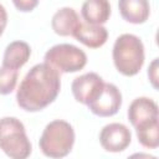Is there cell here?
<instances>
[{
    "label": "cell",
    "mask_w": 159,
    "mask_h": 159,
    "mask_svg": "<svg viewBox=\"0 0 159 159\" xmlns=\"http://www.w3.org/2000/svg\"><path fill=\"white\" fill-rule=\"evenodd\" d=\"M43 62L62 73L78 72L87 65V55L80 47L71 43H58L48 48Z\"/></svg>",
    "instance_id": "5b68a950"
},
{
    "label": "cell",
    "mask_w": 159,
    "mask_h": 159,
    "mask_svg": "<svg viewBox=\"0 0 159 159\" xmlns=\"http://www.w3.org/2000/svg\"><path fill=\"white\" fill-rule=\"evenodd\" d=\"M17 78H19V70L10 68V67L1 65L0 67V94L2 96L10 94L17 84Z\"/></svg>",
    "instance_id": "2e32d148"
},
{
    "label": "cell",
    "mask_w": 159,
    "mask_h": 159,
    "mask_svg": "<svg viewBox=\"0 0 159 159\" xmlns=\"http://www.w3.org/2000/svg\"><path fill=\"white\" fill-rule=\"evenodd\" d=\"M75 139L73 127L66 120L55 119L45 127L39 140V147L45 157L58 159L71 153Z\"/></svg>",
    "instance_id": "3957f363"
},
{
    "label": "cell",
    "mask_w": 159,
    "mask_h": 159,
    "mask_svg": "<svg viewBox=\"0 0 159 159\" xmlns=\"http://www.w3.org/2000/svg\"><path fill=\"white\" fill-rule=\"evenodd\" d=\"M40 0H12L14 6L21 12H30L37 7Z\"/></svg>",
    "instance_id": "e0dca14e"
},
{
    "label": "cell",
    "mask_w": 159,
    "mask_h": 159,
    "mask_svg": "<svg viewBox=\"0 0 159 159\" xmlns=\"http://www.w3.org/2000/svg\"><path fill=\"white\" fill-rule=\"evenodd\" d=\"M80 24L81 21L77 11L68 6L57 10L51 20V27L58 36H73Z\"/></svg>",
    "instance_id": "8fae6325"
},
{
    "label": "cell",
    "mask_w": 159,
    "mask_h": 159,
    "mask_svg": "<svg viewBox=\"0 0 159 159\" xmlns=\"http://www.w3.org/2000/svg\"><path fill=\"white\" fill-rule=\"evenodd\" d=\"M132 142L129 128L122 123H109L101 129L99 143L106 152L119 153L125 150Z\"/></svg>",
    "instance_id": "52a82bcc"
},
{
    "label": "cell",
    "mask_w": 159,
    "mask_h": 159,
    "mask_svg": "<svg viewBox=\"0 0 159 159\" xmlns=\"http://www.w3.org/2000/svg\"><path fill=\"white\" fill-rule=\"evenodd\" d=\"M7 25V12L4 5L0 4V36L4 34V30L6 29Z\"/></svg>",
    "instance_id": "d6986e66"
},
{
    "label": "cell",
    "mask_w": 159,
    "mask_h": 159,
    "mask_svg": "<svg viewBox=\"0 0 159 159\" xmlns=\"http://www.w3.org/2000/svg\"><path fill=\"white\" fill-rule=\"evenodd\" d=\"M81 15L84 22L93 25L106 24L111 16L109 0H84L81 7Z\"/></svg>",
    "instance_id": "4fadbf2b"
},
{
    "label": "cell",
    "mask_w": 159,
    "mask_h": 159,
    "mask_svg": "<svg viewBox=\"0 0 159 159\" xmlns=\"http://www.w3.org/2000/svg\"><path fill=\"white\" fill-rule=\"evenodd\" d=\"M73 37L89 48L102 47L108 40V31L103 25L81 22L73 34Z\"/></svg>",
    "instance_id": "30bf717a"
},
{
    "label": "cell",
    "mask_w": 159,
    "mask_h": 159,
    "mask_svg": "<svg viewBox=\"0 0 159 159\" xmlns=\"http://www.w3.org/2000/svg\"><path fill=\"white\" fill-rule=\"evenodd\" d=\"M0 149L11 159H26L32 152L25 125L15 117L0 119Z\"/></svg>",
    "instance_id": "277c9868"
},
{
    "label": "cell",
    "mask_w": 159,
    "mask_h": 159,
    "mask_svg": "<svg viewBox=\"0 0 159 159\" xmlns=\"http://www.w3.org/2000/svg\"><path fill=\"white\" fill-rule=\"evenodd\" d=\"M60 91V72L46 62L37 63L21 81L16 92V102L26 112H39L50 106Z\"/></svg>",
    "instance_id": "6da1fadb"
},
{
    "label": "cell",
    "mask_w": 159,
    "mask_h": 159,
    "mask_svg": "<svg viewBox=\"0 0 159 159\" xmlns=\"http://www.w3.org/2000/svg\"><path fill=\"white\" fill-rule=\"evenodd\" d=\"M88 109L98 117H112L122 107V93L113 83H106L99 94L87 104Z\"/></svg>",
    "instance_id": "8992f818"
},
{
    "label": "cell",
    "mask_w": 159,
    "mask_h": 159,
    "mask_svg": "<svg viewBox=\"0 0 159 159\" xmlns=\"http://www.w3.org/2000/svg\"><path fill=\"white\" fill-rule=\"evenodd\" d=\"M31 47L25 41H12L10 42L2 56V66L20 70L30 58Z\"/></svg>",
    "instance_id": "5bb4252c"
},
{
    "label": "cell",
    "mask_w": 159,
    "mask_h": 159,
    "mask_svg": "<svg viewBox=\"0 0 159 159\" xmlns=\"http://www.w3.org/2000/svg\"><path fill=\"white\" fill-rule=\"evenodd\" d=\"M127 114L130 124L135 128L145 122L159 118L158 104L149 97H138L129 104Z\"/></svg>",
    "instance_id": "9c48e42d"
},
{
    "label": "cell",
    "mask_w": 159,
    "mask_h": 159,
    "mask_svg": "<svg viewBox=\"0 0 159 159\" xmlns=\"http://www.w3.org/2000/svg\"><path fill=\"white\" fill-rule=\"evenodd\" d=\"M112 57L114 67L119 73L127 77L135 76L144 65V45L138 36L123 34L114 41Z\"/></svg>",
    "instance_id": "7a4b0ae2"
},
{
    "label": "cell",
    "mask_w": 159,
    "mask_h": 159,
    "mask_svg": "<svg viewBox=\"0 0 159 159\" xmlns=\"http://www.w3.org/2000/svg\"><path fill=\"white\" fill-rule=\"evenodd\" d=\"M158 58H154L149 67H148V77H149V81L153 86L154 89H158L159 86H158Z\"/></svg>",
    "instance_id": "ac0fdd59"
},
{
    "label": "cell",
    "mask_w": 159,
    "mask_h": 159,
    "mask_svg": "<svg viewBox=\"0 0 159 159\" xmlns=\"http://www.w3.org/2000/svg\"><path fill=\"white\" fill-rule=\"evenodd\" d=\"M138 142L148 149H157L159 147V118L145 122L134 128Z\"/></svg>",
    "instance_id": "9a60e30c"
},
{
    "label": "cell",
    "mask_w": 159,
    "mask_h": 159,
    "mask_svg": "<svg viewBox=\"0 0 159 159\" xmlns=\"http://www.w3.org/2000/svg\"><path fill=\"white\" fill-rule=\"evenodd\" d=\"M103 86L104 81L99 75L96 72H87L72 81L71 91L77 102L87 106L99 94Z\"/></svg>",
    "instance_id": "ba28073f"
},
{
    "label": "cell",
    "mask_w": 159,
    "mask_h": 159,
    "mask_svg": "<svg viewBox=\"0 0 159 159\" xmlns=\"http://www.w3.org/2000/svg\"><path fill=\"white\" fill-rule=\"evenodd\" d=\"M120 16L130 24H144L150 15V5L148 0H118Z\"/></svg>",
    "instance_id": "7c38bea8"
}]
</instances>
